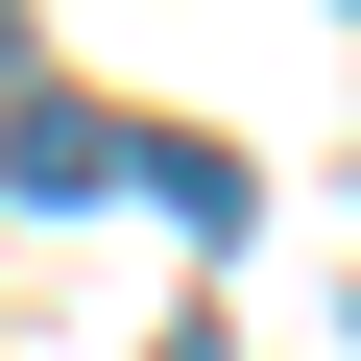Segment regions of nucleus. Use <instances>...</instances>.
Instances as JSON below:
<instances>
[{
  "label": "nucleus",
  "mask_w": 361,
  "mask_h": 361,
  "mask_svg": "<svg viewBox=\"0 0 361 361\" xmlns=\"http://www.w3.org/2000/svg\"><path fill=\"white\" fill-rule=\"evenodd\" d=\"M145 169V121H97V97H0V193H121Z\"/></svg>",
  "instance_id": "f257e3e1"
}]
</instances>
